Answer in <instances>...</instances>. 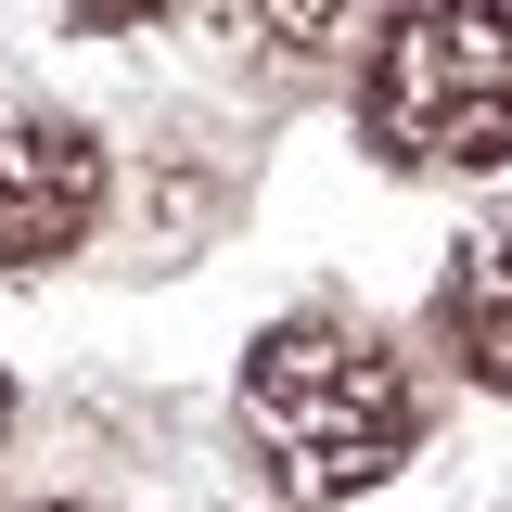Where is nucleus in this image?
Masks as SVG:
<instances>
[{"label":"nucleus","instance_id":"f257e3e1","mask_svg":"<svg viewBox=\"0 0 512 512\" xmlns=\"http://www.w3.org/2000/svg\"><path fill=\"white\" fill-rule=\"evenodd\" d=\"M231 410H244L256 487L295 500V512H333L359 487H384L410 461V436H423V397L397 372V346L359 333V320H282V333H256Z\"/></svg>","mask_w":512,"mask_h":512},{"label":"nucleus","instance_id":"f03ea898","mask_svg":"<svg viewBox=\"0 0 512 512\" xmlns=\"http://www.w3.org/2000/svg\"><path fill=\"white\" fill-rule=\"evenodd\" d=\"M359 128L384 167H500L512 154V13H397L359 77Z\"/></svg>","mask_w":512,"mask_h":512},{"label":"nucleus","instance_id":"7ed1b4c3","mask_svg":"<svg viewBox=\"0 0 512 512\" xmlns=\"http://www.w3.org/2000/svg\"><path fill=\"white\" fill-rule=\"evenodd\" d=\"M103 218V141L77 116H13L0 128V269L77 256Z\"/></svg>","mask_w":512,"mask_h":512},{"label":"nucleus","instance_id":"20e7f679","mask_svg":"<svg viewBox=\"0 0 512 512\" xmlns=\"http://www.w3.org/2000/svg\"><path fill=\"white\" fill-rule=\"evenodd\" d=\"M436 333H448V359L474 384L512 397V205L487 231H461V256H448V282H436Z\"/></svg>","mask_w":512,"mask_h":512},{"label":"nucleus","instance_id":"39448f33","mask_svg":"<svg viewBox=\"0 0 512 512\" xmlns=\"http://www.w3.org/2000/svg\"><path fill=\"white\" fill-rule=\"evenodd\" d=\"M0 436H13V384H0Z\"/></svg>","mask_w":512,"mask_h":512},{"label":"nucleus","instance_id":"423d86ee","mask_svg":"<svg viewBox=\"0 0 512 512\" xmlns=\"http://www.w3.org/2000/svg\"><path fill=\"white\" fill-rule=\"evenodd\" d=\"M39 512H90V500H39Z\"/></svg>","mask_w":512,"mask_h":512}]
</instances>
